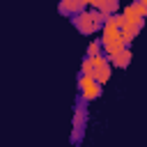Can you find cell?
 I'll return each mask as SVG.
<instances>
[{
  "label": "cell",
  "instance_id": "obj_1",
  "mask_svg": "<svg viewBox=\"0 0 147 147\" xmlns=\"http://www.w3.org/2000/svg\"><path fill=\"white\" fill-rule=\"evenodd\" d=\"M71 23H74V28H76L80 34H94V32L103 30V23H106V14H103L101 9L87 7V9L78 11L76 16H71Z\"/></svg>",
  "mask_w": 147,
  "mask_h": 147
},
{
  "label": "cell",
  "instance_id": "obj_2",
  "mask_svg": "<svg viewBox=\"0 0 147 147\" xmlns=\"http://www.w3.org/2000/svg\"><path fill=\"white\" fill-rule=\"evenodd\" d=\"M101 87H103V85H101L94 76H85V74L78 76V90H80V96H83L85 101L99 99V96H101Z\"/></svg>",
  "mask_w": 147,
  "mask_h": 147
},
{
  "label": "cell",
  "instance_id": "obj_3",
  "mask_svg": "<svg viewBox=\"0 0 147 147\" xmlns=\"http://www.w3.org/2000/svg\"><path fill=\"white\" fill-rule=\"evenodd\" d=\"M83 9H87L85 5H83V0H60V5H57V11L62 14V16H76L78 11H83Z\"/></svg>",
  "mask_w": 147,
  "mask_h": 147
},
{
  "label": "cell",
  "instance_id": "obj_4",
  "mask_svg": "<svg viewBox=\"0 0 147 147\" xmlns=\"http://www.w3.org/2000/svg\"><path fill=\"white\" fill-rule=\"evenodd\" d=\"M129 62H131V48H129V46H126L124 51L110 55V64H113L115 69H124V67H129Z\"/></svg>",
  "mask_w": 147,
  "mask_h": 147
},
{
  "label": "cell",
  "instance_id": "obj_5",
  "mask_svg": "<svg viewBox=\"0 0 147 147\" xmlns=\"http://www.w3.org/2000/svg\"><path fill=\"white\" fill-rule=\"evenodd\" d=\"M110 76H113V64H103V67L94 69V78H96L101 85H106V83L110 80Z\"/></svg>",
  "mask_w": 147,
  "mask_h": 147
},
{
  "label": "cell",
  "instance_id": "obj_6",
  "mask_svg": "<svg viewBox=\"0 0 147 147\" xmlns=\"http://www.w3.org/2000/svg\"><path fill=\"white\" fill-rule=\"evenodd\" d=\"M99 53H103V44H101V39H92L87 44V57H94Z\"/></svg>",
  "mask_w": 147,
  "mask_h": 147
},
{
  "label": "cell",
  "instance_id": "obj_7",
  "mask_svg": "<svg viewBox=\"0 0 147 147\" xmlns=\"http://www.w3.org/2000/svg\"><path fill=\"white\" fill-rule=\"evenodd\" d=\"M80 74H85V76H94V64H92V57H87V55H85V60H83V64H80Z\"/></svg>",
  "mask_w": 147,
  "mask_h": 147
},
{
  "label": "cell",
  "instance_id": "obj_8",
  "mask_svg": "<svg viewBox=\"0 0 147 147\" xmlns=\"http://www.w3.org/2000/svg\"><path fill=\"white\" fill-rule=\"evenodd\" d=\"M83 5H85V7H90V5H92V0H83Z\"/></svg>",
  "mask_w": 147,
  "mask_h": 147
},
{
  "label": "cell",
  "instance_id": "obj_9",
  "mask_svg": "<svg viewBox=\"0 0 147 147\" xmlns=\"http://www.w3.org/2000/svg\"><path fill=\"white\" fill-rule=\"evenodd\" d=\"M142 2H145V5H147V0H142Z\"/></svg>",
  "mask_w": 147,
  "mask_h": 147
}]
</instances>
